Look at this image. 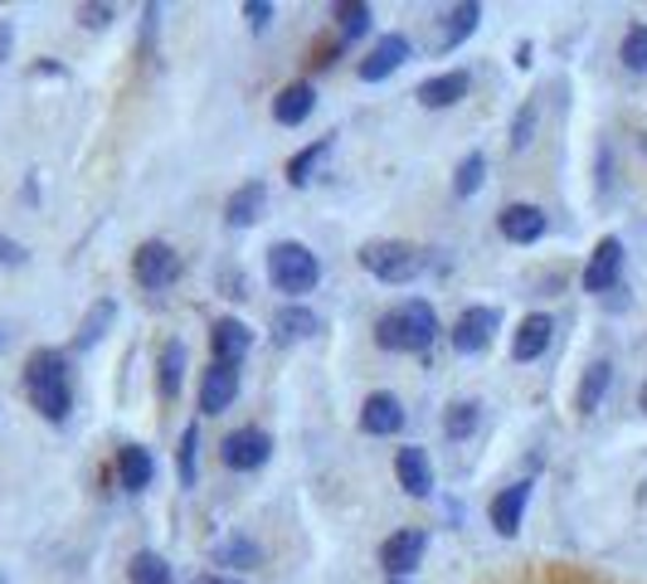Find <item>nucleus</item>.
<instances>
[{"label": "nucleus", "instance_id": "1", "mask_svg": "<svg viewBox=\"0 0 647 584\" xmlns=\"http://www.w3.org/2000/svg\"><path fill=\"white\" fill-rule=\"evenodd\" d=\"M25 395L49 424H64L74 409V390H68V361L64 351H34L25 361Z\"/></svg>", "mask_w": 647, "mask_h": 584}, {"label": "nucleus", "instance_id": "2", "mask_svg": "<svg viewBox=\"0 0 647 584\" xmlns=\"http://www.w3.org/2000/svg\"><path fill=\"white\" fill-rule=\"evenodd\" d=\"M375 341L384 351H428L438 341V317L428 302H400L375 322Z\"/></svg>", "mask_w": 647, "mask_h": 584}, {"label": "nucleus", "instance_id": "3", "mask_svg": "<svg viewBox=\"0 0 647 584\" xmlns=\"http://www.w3.org/2000/svg\"><path fill=\"white\" fill-rule=\"evenodd\" d=\"M360 268H366L370 278H380V283L400 288L424 273V249L409 239H370L366 249H360Z\"/></svg>", "mask_w": 647, "mask_h": 584}, {"label": "nucleus", "instance_id": "4", "mask_svg": "<svg viewBox=\"0 0 647 584\" xmlns=\"http://www.w3.org/2000/svg\"><path fill=\"white\" fill-rule=\"evenodd\" d=\"M316 278H322V263H316V254L306 249V244H272L268 249V283L278 292H288V297H302V292L316 288Z\"/></svg>", "mask_w": 647, "mask_h": 584}, {"label": "nucleus", "instance_id": "5", "mask_svg": "<svg viewBox=\"0 0 647 584\" xmlns=\"http://www.w3.org/2000/svg\"><path fill=\"white\" fill-rule=\"evenodd\" d=\"M132 273H136V283L142 288L161 292V288H170L180 278V254L170 249L166 239H146L142 249L132 254Z\"/></svg>", "mask_w": 647, "mask_h": 584}, {"label": "nucleus", "instance_id": "6", "mask_svg": "<svg viewBox=\"0 0 647 584\" xmlns=\"http://www.w3.org/2000/svg\"><path fill=\"white\" fill-rule=\"evenodd\" d=\"M268 453H272V438L258 429V424H244V429L224 434V443H220V458L234 468V473H254V468H264Z\"/></svg>", "mask_w": 647, "mask_h": 584}, {"label": "nucleus", "instance_id": "7", "mask_svg": "<svg viewBox=\"0 0 647 584\" xmlns=\"http://www.w3.org/2000/svg\"><path fill=\"white\" fill-rule=\"evenodd\" d=\"M492 332H497V307H468L453 322V351H462V356L487 351V346H492Z\"/></svg>", "mask_w": 647, "mask_h": 584}, {"label": "nucleus", "instance_id": "8", "mask_svg": "<svg viewBox=\"0 0 647 584\" xmlns=\"http://www.w3.org/2000/svg\"><path fill=\"white\" fill-rule=\"evenodd\" d=\"M424 550H428V536L424 531H394L390 541L380 546V565L390 570L394 580H404V575H414V565L424 560Z\"/></svg>", "mask_w": 647, "mask_h": 584}, {"label": "nucleus", "instance_id": "9", "mask_svg": "<svg viewBox=\"0 0 647 584\" xmlns=\"http://www.w3.org/2000/svg\"><path fill=\"white\" fill-rule=\"evenodd\" d=\"M248 346H254V332H248L238 317H220V322L210 327V351H214V366H234V370H238V361L248 356Z\"/></svg>", "mask_w": 647, "mask_h": 584}, {"label": "nucleus", "instance_id": "10", "mask_svg": "<svg viewBox=\"0 0 647 584\" xmlns=\"http://www.w3.org/2000/svg\"><path fill=\"white\" fill-rule=\"evenodd\" d=\"M618 273H623V244L599 239L594 254H589V268H584V292H613L618 288Z\"/></svg>", "mask_w": 647, "mask_h": 584}, {"label": "nucleus", "instance_id": "11", "mask_svg": "<svg viewBox=\"0 0 647 584\" xmlns=\"http://www.w3.org/2000/svg\"><path fill=\"white\" fill-rule=\"evenodd\" d=\"M360 429L384 438V434H400L404 429V404L390 395V390H375V395L360 404Z\"/></svg>", "mask_w": 647, "mask_h": 584}, {"label": "nucleus", "instance_id": "12", "mask_svg": "<svg viewBox=\"0 0 647 584\" xmlns=\"http://www.w3.org/2000/svg\"><path fill=\"white\" fill-rule=\"evenodd\" d=\"M409 54H414V49H409L404 35H380V40H375V49L360 59V78H366V83H380V78H390L394 69H400Z\"/></svg>", "mask_w": 647, "mask_h": 584}, {"label": "nucleus", "instance_id": "13", "mask_svg": "<svg viewBox=\"0 0 647 584\" xmlns=\"http://www.w3.org/2000/svg\"><path fill=\"white\" fill-rule=\"evenodd\" d=\"M394 478H400L409 497H428L434 492V463H428L424 448H400L394 453Z\"/></svg>", "mask_w": 647, "mask_h": 584}, {"label": "nucleus", "instance_id": "14", "mask_svg": "<svg viewBox=\"0 0 647 584\" xmlns=\"http://www.w3.org/2000/svg\"><path fill=\"white\" fill-rule=\"evenodd\" d=\"M550 336H555V322L545 317V312H531V317L516 327V336H511V361L526 366V361H536V356H545Z\"/></svg>", "mask_w": 647, "mask_h": 584}, {"label": "nucleus", "instance_id": "15", "mask_svg": "<svg viewBox=\"0 0 647 584\" xmlns=\"http://www.w3.org/2000/svg\"><path fill=\"white\" fill-rule=\"evenodd\" d=\"M468 69H448V74H438V78H424V83H419V103L424 108H453V103H462V98H468Z\"/></svg>", "mask_w": 647, "mask_h": 584}, {"label": "nucleus", "instance_id": "16", "mask_svg": "<svg viewBox=\"0 0 647 584\" xmlns=\"http://www.w3.org/2000/svg\"><path fill=\"white\" fill-rule=\"evenodd\" d=\"M497 229H502V239H511V244H536L540 234H545V215L536 205H506L502 215H497Z\"/></svg>", "mask_w": 647, "mask_h": 584}, {"label": "nucleus", "instance_id": "17", "mask_svg": "<svg viewBox=\"0 0 647 584\" xmlns=\"http://www.w3.org/2000/svg\"><path fill=\"white\" fill-rule=\"evenodd\" d=\"M234 395H238V370H234V366H210V370H204L200 414H220V409H230Z\"/></svg>", "mask_w": 647, "mask_h": 584}, {"label": "nucleus", "instance_id": "18", "mask_svg": "<svg viewBox=\"0 0 647 584\" xmlns=\"http://www.w3.org/2000/svg\"><path fill=\"white\" fill-rule=\"evenodd\" d=\"M316 332H322V317L312 307H302V302H288V307L272 312V336L278 341H312Z\"/></svg>", "mask_w": 647, "mask_h": 584}, {"label": "nucleus", "instance_id": "19", "mask_svg": "<svg viewBox=\"0 0 647 584\" xmlns=\"http://www.w3.org/2000/svg\"><path fill=\"white\" fill-rule=\"evenodd\" d=\"M526 502H531V482H511V487L497 492V497H492V526H497V531H502V536H516Z\"/></svg>", "mask_w": 647, "mask_h": 584}, {"label": "nucleus", "instance_id": "20", "mask_svg": "<svg viewBox=\"0 0 647 584\" xmlns=\"http://www.w3.org/2000/svg\"><path fill=\"white\" fill-rule=\"evenodd\" d=\"M312 108H316V88L306 83V78H302V83H288L278 98H272V117H278L282 127H298V122H306V117H312Z\"/></svg>", "mask_w": 647, "mask_h": 584}, {"label": "nucleus", "instance_id": "21", "mask_svg": "<svg viewBox=\"0 0 647 584\" xmlns=\"http://www.w3.org/2000/svg\"><path fill=\"white\" fill-rule=\"evenodd\" d=\"M118 478H122V487H127V492L152 487V478H156L152 448H142V443H127V448H122V453H118Z\"/></svg>", "mask_w": 647, "mask_h": 584}, {"label": "nucleus", "instance_id": "22", "mask_svg": "<svg viewBox=\"0 0 647 584\" xmlns=\"http://www.w3.org/2000/svg\"><path fill=\"white\" fill-rule=\"evenodd\" d=\"M477 20H482V5H477V0H462V5H453L448 15H443V30H438V54L458 49V44L477 30Z\"/></svg>", "mask_w": 647, "mask_h": 584}, {"label": "nucleus", "instance_id": "23", "mask_svg": "<svg viewBox=\"0 0 647 584\" xmlns=\"http://www.w3.org/2000/svg\"><path fill=\"white\" fill-rule=\"evenodd\" d=\"M268 205V190L264 181H248V186H238L234 195H230V205H224V220L234 224V229H248V224L258 220V210Z\"/></svg>", "mask_w": 647, "mask_h": 584}, {"label": "nucleus", "instance_id": "24", "mask_svg": "<svg viewBox=\"0 0 647 584\" xmlns=\"http://www.w3.org/2000/svg\"><path fill=\"white\" fill-rule=\"evenodd\" d=\"M609 385H613V366H609V361H594V366L584 370V380H579L575 409H579V414H599V404H604Z\"/></svg>", "mask_w": 647, "mask_h": 584}, {"label": "nucleus", "instance_id": "25", "mask_svg": "<svg viewBox=\"0 0 647 584\" xmlns=\"http://www.w3.org/2000/svg\"><path fill=\"white\" fill-rule=\"evenodd\" d=\"M156 385H161V400H176L180 385H186V346H180V341L161 346V361H156Z\"/></svg>", "mask_w": 647, "mask_h": 584}, {"label": "nucleus", "instance_id": "26", "mask_svg": "<svg viewBox=\"0 0 647 584\" xmlns=\"http://www.w3.org/2000/svg\"><path fill=\"white\" fill-rule=\"evenodd\" d=\"M112 317H118V302L112 297H102L88 307V317L78 322V336H74V351H88V346H98V336L112 327Z\"/></svg>", "mask_w": 647, "mask_h": 584}, {"label": "nucleus", "instance_id": "27", "mask_svg": "<svg viewBox=\"0 0 647 584\" xmlns=\"http://www.w3.org/2000/svg\"><path fill=\"white\" fill-rule=\"evenodd\" d=\"M370 15H375V10L366 5V0H341V5L332 10L336 35H341V40H360V35L370 30Z\"/></svg>", "mask_w": 647, "mask_h": 584}, {"label": "nucleus", "instance_id": "28", "mask_svg": "<svg viewBox=\"0 0 647 584\" xmlns=\"http://www.w3.org/2000/svg\"><path fill=\"white\" fill-rule=\"evenodd\" d=\"M326 156H332V137H322V142L302 146V151L288 161V181H292V186H306V181L316 176V166L326 161Z\"/></svg>", "mask_w": 647, "mask_h": 584}, {"label": "nucleus", "instance_id": "29", "mask_svg": "<svg viewBox=\"0 0 647 584\" xmlns=\"http://www.w3.org/2000/svg\"><path fill=\"white\" fill-rule=\"evenodd\" d=\"M214 560H220V565H234V570H258L264 550H258L254 541H244V536H230V541L214 546Z\"/></svg>", "mask_w": 647, "mask_h": 584}, {"label": "nucleus", "instance_id": "30", "mask_svg": "<svg viewBox=\"0 0 647 584\" xmlns=\"http://www.w3.org/2000/svg\"><path fill=\"white\" fill-rule=\"evenodd\" d=\"M477 419H482V404H477V400H458V404H448V414H443V434H448V438H472Z\"/></svg>", "mask_w": 647, "mask_h": 584}, {"label": "nucleus", "instance_id": "31", "mask_svg": "<svg viewBox=\"0 0 647 584\" xmlns=\"http://www.w3.org/2000/svg\"><path fill=\"white\" fill-rule=\"evenodd\" d=\"M482 176H487V156L482 151H472V156H462V166L453 171V195H477L482 190Z\"/></svg>", "mask_w": 647, "mask_h": 584}, {"label": "nucleus", "instance_id": "32", "mask_svg": "<svg viewBox=\"0 0 647 584\" xmlns=\"http://www.w3.org/2000/svg\"><path fill=\"white\" fill-rule=\"evenodd\" d=\"M127 580L132 584H170V565L161 555H152V550H142V555H132Z\"/></svg>", "mask_w": 647, "mask_h": 584}, {"label": "nucleus", "instance_id": "33", "mask_svg": "<svg viewBox=\"0 0 647 584\" xmlns=\"http://www.w3.org/2000/svg\"><path fill=\"white\" fill-rule=\"evenodd\" d=\"M618 59L628 64L633 74H647V25H633L628 35L618 44Z\"/></svg>", "mask_w": 647, "mask_h": 584}, {"label": "nucleus", "instance_id": "34", "mask_svg": "<svg viewBox=\"0 0 647 584\" xmlns=\"http://www.w3.org/2000/svg\"><path fill=\"white\" fill-rule=\"evenodd\" d=\"M196 448H200V429L196 424H190L186 434H180V482H186V487H196Z\"/></svg>", "mask_w": 647, "mask_h": 584}, {"label": "nucleus", "instance_id": "35", "mask_svg": "<svg viewBox=\"0 0 647 584\" xmlns=\"http://www.w3.org/2000/svg\"><path fill=\"white\" fill-rule=\"evenodd\" d=\"M531 132H536V108H521L516 122H511V151H526Z\"/></svg>", "mask_w": 647, "mask_h": 584}, {"label": "nucleus", "instance_id": "36", "mask_svg": "<svg viewBox=\"0 0 647 584\" xmlns=\"http://www.w3.org/2000/svg\"><path fill=\"white\" fill-rule=\"evenodd\" d=\"M112 15H118L112 5H78V20H83L88 30H108V25H112Z\"/></svg>", "mask_w": 647, "mask_h": 584}, {"label": "nucleus", "instance_id": "37", "mask_svg": "<svg viewBox=\"0 0 647 584\" xmlns=\"http://www.w3.org/2000/svg\"><path fill=\"white\" fill-rule=\"evenodd\" d=\"M244 15H248V25H254V30H268L272 25V5H268V0H248Z\"/></svg>", "mask_w": 647, "mask_h": 584}, {"label": "nucleus", "instance_id": "38", "mask_svg": "<svg viewBox=\"0 0 647 584\" xmlns=\"http://www.w3.org/2000/svg\"><path fill=\"white\" fill-rule=\"evenodd\" d=\"M0 263H25V249L15 239H5V234H0Z\"/></svg>", "mask_w": 647, "mask_h": 584}, {"label": "nucleus", "instance_id": "39", "mask_svg": "<svg viewBox=\"0 0 647 584\" xmlns=\"http://www.w3.org/2000/svg\"><path fill=\"white\" fill-rule=\"evenodd\" d=\"M10 44H15V30H10V20H0V64L10 59Z\"/></svg>", "mask_w": 647, "mask_h": 584}, {"label": "nucleus", "instance_id": "40", "mask_svg": "<svg viewBox=\"0 0 647 584\" xmlns=\"http://www.w3.org/2000/svg\"><path fill=\"white\" fill-rule=\"evenodd\" d=\"M638 409L647 414V380H643V390H638Z\"/></svg>", "mask_w": 647, "mask_h": 584}, {"label": "nucleus", "instance_id": "41", "mask_svg": "<svg viewBox=\"0 0 647 584\" xmlns=\"http://www.w3.org/2000/svg\"><path fill=\"white\" fill-rule=\"evenodd\" d=\"M200 584H244V580H224V575H220V580H214V575H210V580H200Z\"/></svg>", "mask_w": 647, "mask_h": 584}]
</instances>
